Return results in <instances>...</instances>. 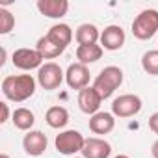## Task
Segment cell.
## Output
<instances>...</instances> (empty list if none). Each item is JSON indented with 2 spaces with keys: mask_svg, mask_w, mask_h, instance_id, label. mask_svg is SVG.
Here are the masks:
<instances>
[{
  "mask_svg": "<svg viewBox=\"0 0 158 158\" xmlns=\"http://www.w3.org/2000/svg\"><path fill=\"white\" fill-rule=\"evenodd\" d=\"M2 93L11 102H24L35 93V78L32 74H10L2 80Z\"/></svg>",
  "mask_w": 158,
  "mask_h": 158,
  "instance_id": "cell-1",
  "label": "cell"
},
{
  "mask_svg": "<svg viewBox=\"0 0 158 158\" xmlns=\"http://www.w3.org/2000/svg\"><path fill=\"white\" fill-rule=\"evenodd\" d=\"M123 84V71L115 65H108L104 67L97 78H95V82H93V88L97 89V93L101 95V99H110L114 95V91Z\"/></svg>",
  "mask_w": 158,
  "mask_h": 158,
  "instance_id": "cell-2",
  "label": "cell"
},
{
  "mask_svg": "<svg viewBox=\"0 0 158 158\" xmlns=\"http://www.w3.org/2000/svg\"><path fill=\"white\" fill-rule=\"evenodd\" d=\"M158 32V10H143L132 23V34L139 41L151 39Z\"/></svg>",
  "mask_w": 158,
  "mask_h": 158,
  "instance_id": "cell-3",
  "label": "cell"
},
{
  "mask_svg": "<svg viewBox=\"0 0 158 158\" xmlns=\"http://www.w3.org/2000/svg\"><path fill=\"white\" fill-rule=\"evenodd\" d=\"M56 151L65 156H74L76 152H82L86 145V138L78 132V130H63L56 136L54 139Z\"/></svg>",
  "mask_w": 158,
  "mask_h": 158,
  "instance_id": "cell-4",
  "label": "cell"
},
{
  "mask_svg": "<svg viewBox=\"0 0 158 158\" xmlns=\"http://www.w3.org/2000/svg\"><path fill=\"white\" fill-rule=\"evenodd\" d=\"M63 76H65V73L61 71V67L58 63L47 61L37 71V82L45 91H54V89H58L61 86Z\"/></svg>",
  "mask_w": 158,
  "mask_h": 158,
  "instance_id": "cell-5",
  "label": "cell"
},
{
  "mask_svg": "<svg viewBox=\"0 0 158 158\" xmlns=\"http://www.w3.org/2000/svg\"><path fill=\"white\" fill-rule=\"evenodd\" d=\"M141 99L138 95H132V93H127V95H119L117 99H114L112 102V114L115 117H121V119H127V117H132V115H138L141 112Z\"/></svg>",
  "mask_w": 158,
  "mask_h": 158,
  "instance_id": "cell-6",
  "label": "cell"
},
{
  "mask_svg": "<svg viewBox=\"0 0 158 158\" xmlns=\"http://www.w3.org/2000/svg\"><path fill=\"white\" fill-rule=\"evenodd\" d=\"M65 82L71 89L82 91L89 86V69L84 63H71L65 71Z\"/></svg>",
  "mask_w": 158,
  "mask_h": 158,
  "instance_id": "cell-7",
  "label": "cell"
},
{
  "mask_svg": "<svg viewBox=\"0 0 158 158\" xmlns=\"http://www.w3.org/2000/svg\"><path fill=\"white\" fill-rule=\"evenodd\" d=\"M11 61L17 69L21 71H32L43 65V56L35 50V48H17L11 56Z\"/></svg>",
  "mask_w": 158,
  "mask_h": 158,
  "instance_id": "cell-8",
  "label": "cell"
},
{
  "mask_svg": "<svg viewBox=\"0 0 158 158\" xmlns=\"http://www.w3.org/2000/svg\"><path fill=\"white\" fill-rule=\"evenodd\" d=\"M125 30L117 24H110L101 32V47L104 50H119L125 45Z\"/></svg>",
  "mask_w": 158,
  "mask_h": 158,
  "instance_id": "cell-9",
  "label": "cell"
},
{
  "mask_svg": "<svg viewBox=\"0 0 158 158\" xmlns=\"http://www.w3.org/2000/svg\"><path fill=\"white\" fill-rule=\"evenodd\" d=\"M23 147H24L26 154H30V156H41L47 151V147H48V139H47V136L41 130H30L23 138Z\"/></svg>",
  "mask_w": 158,
  "mask_h": 158,
  "instance_id": "cell-10",
  "label": "cell"
},
{
  "mask_svg": "<svg viewBox=\"0 0 158 158\" xmlns=\"http://www.w3.org/2000/svg\"><path fill=\"white\" fill-rule=\"evenodd\" d=\"M101 102H102V99L93 86H88L86 89L78 91V108L88 115H95L101 108Z\"/></svg>",
  "mask_w": 158,
  "mask_h": 158,
  "instance_id": "cell-11",
  "label": "cell"
},
{
  "mask_svg": "<svg viewBox=\"0 0 158 158\" xmlns=\"http://www.w3.org/2000/svg\"><path fill=\"white\" fill-rule=\"evenodd\" d=\"M37 10L41 15L48 19H61L69 11V2L67 0H37Z\"/></svg>",
  "mask_w": 158,
  "mask_h": 158,
  "instance_id": "cell-12",
  "label": "cell"
},
{
  "mask_svg": "<svg viewBox=\"0 0 158 158\" xmlns=\"http://www.w3.org/2000/svg\"><path fill=\"white\" fill-rule=\"evenodd\" d=\"M115 128V115L110 112H97L95 115L89 117V130L93 134L104 136L110 134Z\"/></svg>",
  "mask_w": 158,
  "mask_h": 158,
  "instance_id": "cell-13",
  "label": "cell"
},
{
  "mask_svg": "<svg viewBox=\"0 0 158 158\" xmlns=\"http://www.w3.org/2000/svg\"><path fill=\"white\" fill-rule=\"evenodd\" d=\"M112 154V145L102 138H88L82 149L84 158H108Z\"/></svg>",
  "mask_w": 158,
  "mask_h": 158,
  "instance_id": "cell-14",
  "label": "cell"
},
{
  "mask_svg": "<svg viewBox=\"0 0 158 158\" xmlns=\"http://www.w3.org/2000/svg\"><path fill=\"white\" fill-rule=\"evenodd\" d=\"M45 35H47L52 43H56L58 47H61V48H67V45L73 41V30H71V26L65 24V23H60V24L50 26V30H48Z\"/></svg>",
  "mask_w": 158,
  "mask_h": 158,
  "instance_id": "cell-15",
  "label": "cell"
},
{
  "mask_svg": "<svg viewBox=\"0 0 158 158\" xmlns=\"http://www.w3.org/2000/svg\"><path fill=\"white\" fill-rule=\"evenodd\" d=\"M74 39L78 45H97L101 41V32L95 24H89V23H84L76 28L74 32Z\"/></svg>",
  "mask_w": 158,
  "mask_h": 158,
  "instance_id": "cell-16",
  "label": "cell"
},
{
  "mask_svg": "<svg viewBox=\"0 0 158 158\" xmlns=\"http://www.w3.org/2000/svg\"><path fill=\"white\" fill-rule=\"evenodd\" d=\"M102 52H104V48L101 45H78V48H76V60H78V63L89 65V63L99 61L102 58Z\"/></svg>",
  "mask_w": 158,
  "mask_h": 158,
  "instance_id": "cell-17",
  "label": "cell"
},
{
  "mask_svg": "<svg viewBox=\"0 0 158 158\" xmlns=\"http://www.w3.org/2000/svg\"><path fill=\"white\" fill-rule=\"evenodd\" d=\"M45 121L50 128H63L69 123V112L63 106H50L45 114Z\"/></svg>",
  "mask_w": 158,
  "mask_h": 158,
  "instance_id": "cell-18",
  "label": "cell"
},
{
  "mask_svg": "<svg viewBox=\"0 0 158 158\" xmlns=\"http://www.w3.org/2000/svg\"><path fill=\"white\" fill-rule=\"evenodd\" d=\"M11 121H13L15 128L24 130V132H30L32 127H34V123H35V115H34V112L28 110V108H17V110H13V114H11Z\"/></svg>",
  "mask_w": 158,
  "mask_h": 158,
  "instance_id": "cell-19",
  "label": "cell"
},
{
  "mask_svg": "<svg viewBox=\"0 0 158 158\" xmlns=\"http://www.w3.org/2000/svg\"><path fill=\"white\" fill-rule=\"evenodd\" d=\"M35 50L43 56V60H54V58H58L60 54H63L65 48L58 47V45L52 43L47 35H43V37L37 39V43H35Z\"/></svg>",
  "mask_w": 158,
  "mask_h": 158,
  "instance_id": "cell-20",
  "label": "cell"
},
{
  "mask_svg": "<svg viewBox=\"0 0 158 158\" xmlns=\"http://www.w3.org/2000/svg\"><path fill=\"white\" fill-rule=\"evenodd\" d=\"M141 67L147 74L158 76V50H147L141 56Z\"/></svg>",
  "mask_w": 158,
  "mask_h": 158,
  "instance_id": "cell-21",
  "label": "cell"
},
{
  "mask_svg": "<svg viewBox=\"0 0 158 158\" xmlns=\"http://www.w3.org/2000/svg\"><path fill=\"white\" fill-rule=\"evenodd\" d=\"M15 26V17L11 15V11H8L6 8H0V34L6 35L13 30Z\"/></svg>",
  "mask_w": 158,
  "mask_h": 158,
  "instance_id": "cell-22",
  "label": "cell"
},
{
  "mask_svg": "<svg viewBox=\"0 0 158 158\" xmlns=\"http://www.w3.org/2000/svg\"><path fill=\"white\" fill-rule=\"evenodd\" d=\"M149 128H151V132L158 134V112H154V114L149 117Z\"/></svg>",
  "mask_w": 158,
  "mask_h": 158,
  "instance_id": "cell-23",
  "label": "cell"
},
{
  "mask_svg": "<svg viewBox=\"0 0 158 158\" xmlns=\"http://www.w3.org/2000/svg\"><path fill=\"white\" fill-rule=\"evenodd\" d=\"M0 108H2V117H0V123L4 125L10 119V106H8V102H0Z\"/></svg>",
  "mask_w": 158,
  "mask_h": 158,
  "instance_id": "cell-24",
  "label": "cell"
},
{
  "mask_svg": "<svg viewBox=\"0 0 158 158\" xmlns=\"http://www.w3.org/2000/svg\"><path fill=\"white\" fill-rule=\"evenodd\" d=\"M151 154H152V158H158V139L152 143V147H151Z\"/></svg>",
  "mask_w": 158,
  "mask_h": 158,
  "instance_id": "cell-25",
  "label": "cell"
},
{
  "mask_svg": "<svg viewBox=\"0 0 158 158\" xmlns=\"http://www.w3.org/2000/svg\"><path fill=\"white\" fill-rule=\"evenodd\" d=\"M114 158H130V156H127V154H117V156H114Z\"/></svg>",
  "mask_w": 158,
  "mask_h": 158,
  "instance_id": "cell-26",
  "label": "cell"
},
{
  "mask_svg": "<svg viewBox=\"0 0 158 158\" xmlns=\"http://www.w3.org/2000/svg\"><path fill=\"white\" fill-rule=\"evenodd\" d=\"M0 158H11L10 154H6V152H2V154H0Z\"/></svg>",
  "mask_w": 158,
  "mask_h": 158,
  "instance_id": "cell-27",
  "label": "cell"
},
{
  "mask_svg": "<svg viewBox=\"0 0 158 158\" xmlns=\"http://www.w3.org/2000/svg\"><path fill=\"white\" fill-rule=\"evenodd\" d=\"M74 158H84V156H74Z\"/></svg>",
  "mask_w": 158,
  "mask_h": 158,
  "instance_id": "cell-28",
  "label": "cell"
}]
</instances>
